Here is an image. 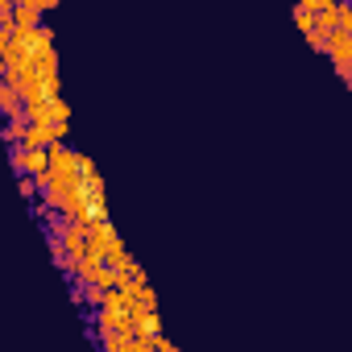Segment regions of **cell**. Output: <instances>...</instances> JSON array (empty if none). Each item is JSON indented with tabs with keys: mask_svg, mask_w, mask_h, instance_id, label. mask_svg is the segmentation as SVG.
Wrapping results in <instances>:
<instances>
[{
	"mask_svg": "<svg viewBox=\"0 0 352 352\" xmlns=\"http://www.w3.org/2000/svg\"><path fill=\"white\" fill-rule=\"evenodd\" d=\"M50 13H58V0H13V30H42Z\"/></svg>",
	"mask_w": 352,
	"mask_h": 352,
	"instance_id": "obj_1",
	"label": "cell"
},
{
	"mask_svg": "<svg viewBox=\"0 0 352 352\" xmlns=\"http://www.w3.org/2000/svg\"><path fill=\"white\" fill-rule=\"evenodd\" d=\"M327 58H331V67H336V75L344 79V83H352V34H327V50H323Z\"/></svg>",
	"mask_w": 352,
	"mask_h": 352,
	"instance_id": "obj_2",
	"label": "cell"
},
{
	"mask_svg": "<svg viewBox=\"0 0 352 352\" xmlns=\"http://www.w3.org/2000/svg\"><path fill=\"white\" fill-rule=\"evenodd\" d=\"M50 166V149H17L13 145V170L17 179H42Z\"/></svg>",
	"mask_w": 352,
	"mask_h": 352,
	"instance_id": "obj_3",
	"label": "cell"
},
{
	"mask_svg": "<svg viewBox=\"0 0 352 352\" xmlns=\"http://www.w3.org/2000/svg\"><path fill=\"white\" fill-rule=\"evenodd\" d=\"M25 124H71V104L63 96L50 104H34V108H25Z\"/></svg>",
	"mask_w": 352,
	"mask_h": 352,
	"instance_id": "obj_4",
	"label": "cell"
},
{
	"mask_svg": "<svg viewBox=\"0 0 352 352\" xmlns=\"http://www.w3.org/2000/svg\"><path fill=\"white\" fill-rule=\"evenodd\" d=\"M0 116L5 120H25V104H21V96L0 79Z\"/></svg>",
	"mask_w": 352,
	"mask_h": 352,
	"instance_id": "obj_5",
	"label": "cell"
},
{
	"mask_svg": "<svg viewBox=\"0 0 352 352\" xmlns=\"http://www.w3.org/2000/svg\"><path fill=\"white\" fill-rule=\"evenodd\" d=\"M336 30L352 34V5H348V0H336Z\"/></svg>",
	"mask_w": 352,
	"mask_h": 352,
	"instance_id": "obj_6",
	"label": "cell"
},
{
	"mask_svg": "<svg viewBox=\"0 0 352 352\" xmlns=\"http://www.w3.org/2000/svg\"><path fill=\"white\" fill-rule=\"evenodd\" d=\"M25 133V120H5V133H0V137H5L9 145H17V137Z\"/></svg>",
	"mask_w": 352,
	"mask_h": 352,
	"instance_id": "obj_7",
	"label": "cell"
},
{
	"mask_svg": "<svg viewBox=\"0 0 352 352\" xmlns=\"http://www.w3.org/2000/svg\"><path fill=\"white\" fill-rule=\"evenodd\" d=\"M17 191H21V199H34V204H38V195H42V191H38V179H17Z\"/></svg>",
	"mask_w": 352,
	"mask_h": 352,
	"instance_id": "obj_8",
	"label": "cell"
},
{
	"mask_svg": "<svg viewBox=\"0 0 352 352\" xmlns=\"http://www.w3.org/2000/svg\"><path fill=\"white\" fill-rule=\"evenodd\" d=\"M153 352H179V344H174L170 336H153Z\"/></svg>",
	"mask_w": 352,
	"mask_h": 352,
	"instance_id": "obj_9",
	"label": "cell"
},
{
	"mask_svg": "<svg viewBox=\"0 0 352 352\" xmlns=\"http://www.w3.org/2000/svg\"><path fill=\"white\" fill-rule=\"evenodd\" d=\"M307 42H311V50H319V54H323V50H327V38H323V34H315V30H311V34H307Z\"/></svg>",
	"mask_w": 352,
	"mask_h": 352,
	"instance_id": "obj_10",
	"label": "cell"
}]
</instances>
